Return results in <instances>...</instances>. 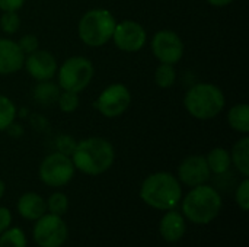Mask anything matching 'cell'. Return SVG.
I'll use <instances>...</instances> for the list:
<instances>
[{
	"label": "cell",
	"mask_w": 249,
	"mask_h": 247,
	"mask_svg": "<svg viewBox=\"0 0 249 247\" xmlns=\"http://www.w3.org/2000/svg\"><path fill=\"white\" fill-rule=\"evenodd\" d=\"M70 159L76 170L88 176H99L114 165L115 150L107 138L88 137L76 143Z\"/></svg>",
	"instance_id": "6da1fadb"
},
{
	"label": "cell",
	"mask_w": 249,
	"mask_h": 247,
	"mask_svg": "<svg viewBox=\"0 0 249 247\" xmlns=\"http://www.w3.org/2000/svg\"><path fill=\"white\" fill-rule=\"evenodd\" d=\"M182 197V188L172 173L156 172L147 176L140 186V198L144 204L155 210H174Z\"/></svg>",
	"instance_id": "7a4b0ae2"
},
{
	"label": "cell",
	"mask_w": 249,
	"mask_h": 247,
	"mask_svg": "<svg viewBox=\"0 0 249 247\" xmlns=\"http://www.w3.org/2000/svg\"><path fill=\"white\" fill-rule=\"evenodd\" d=\"M226 105L223 90L213 83H196L184 96V106L187 112L200 121H210L216 118Z\"/></svg>",
	"instance_id": "3957f363"
},
{
	"label": "cell",
	"mask_w": 249,
	"mask_h": 247,
	"mask_svg": "<svg viewBox=\"0 0 249 247\" xmlns=\"http://www.w3.org/2000/svg\"><path fill=\"white\" fill-rule=\"evenodd\" d=\"M222 210V197L210 185L194 186L182 201L184 215L194 224L212 223Z\"/></svg>",
	"instance_id": "277c9868"
},
{
	"label": "cell",
	"mask_w": 249,
	"mask_h": 247,
	"mask_svg": "<svg viewBox=\"0 0 249 247\" xmlns=\"http://www.w3.org/2000/svg\"><path fill=\"white\" fill-rule=\"evenodd\" d=\"M117 20L108 9L96 7L88 10L79 20L77 33L82 42L88 47L105 45L114 33Z\"/></svg>",
	"instance_id": "5b68a950"
},
{
	"label": "cell",
	"mask_w": 249,
	"mask_h": 247,
	"mask_svg": "<svg viewBox=\"0 0 249 247\" xmlns=\"http://www.w3.org/2000/svg\"><path fill=\"white\" fill-rule=\"evenodd\" d=\"M93 64L88 57L73 55L63 61L57 68L58 87L63 90L80 93L85 90L93 79Z\"/></svg>",
	"instance_id": "8992f818"
},
{
	"label": "cell",
	"mask_w": 249,
	"mask_h": 247,
	"mask_svg": "<svg viewBox=\"0 0 249 247\" xmlns=\"http://www.w3.org/2000/svg\"><path fill=\"white\" fill-rule=\"evenodd\" d=\"M74 165L70 156L60 151L48 154L39 165V179L51 188H61L67 185L74 176Z\"/></svg>",
	"instance_id": "52a82bcc"
},
{
	"label": "cell",
	"mask_w": 249,
	"mask_h": 247,
	"mask_svg": "<svg viewBox=\"0 0 249 247\" xmlns=\"http://www.w3.org/2000/svg\"><path fill=\"white\" fill-rule=\"evenodd\" d=\"M131 105V92L123 83H112L105 87L95 100V109L105 118L123 115Z\"/></svg>",
	"instance_id": "ba28073f"
},
{
	"label": "cell",
	"mask_w": 249,
	"mask_h": 247,
	"mask_svg": "<svg viewBox=\"0 0 249 247\" xmlns=\"http://www.w3.org/2000/svg\"><path fill=\"white\" fill-rule=\"evenodd\" d=\"M67 226L60 215L44 214L34 227V240L39 247H61L67 240Z\"/></svg>",
	"instance_id": "9c48e42d"
},
{
	"label": "cell",
	"mask_w": 249,
	"mask_h": 247,
	"mask_svg": "<svg viewBox=\"0 0 249 247\" xmlns=\"http://www.w3.org/2000/svg\"><path fill=\"white\" fill-rule=\"evenodd\" d=\"M152 54L160 63L166 64H177L184 57V41L181 36L171 29H160L158 31L150 42Z\"/></svg>",
	"instance_id": "30bf717a"
},
{
	"label": "cell",
	"mask_w": 249,
	"mask_h": 247,
	"mask_svg": "<svg viewBox=\"0 0 249 247\" xmlns=\"http://www.w3.org/2000/svg\"><path fill=\"white\" fill-rule=\"evenodd\" d=\"M111 39L118 49L124 52H137L144 47L147 41V32L142 23L125 19L117 22Z\"/></svg>",
	"instance_id": "8fae6325"
},
{
	"label": "cell",
	"mask_w": 249,
	"mask_h": 247,
	"mask_svg": "<svg viewBox=\"0 0 249 247\" xmlns=\"http://www.w3.org/2000/svg\"><path fill=\"white\" fill-rule=\"evenodd\" d=\"M23 67L28 71V74L38 82L51 80L57 74L58 68L55 57L51 52L39 48L25 55Z\"/></svg>",
	"instance_id": "7c38bea8"
},
{
	"label": "cell",
	"mask_w": 249,
	"mask_h": 247,
	"mask_svg": "<svg viewBox=\"0 0 249 247\" xmlns=\"http://www.w3.org/2000/svg\"><path fill=\"white\" fill-rule=\"evenodd\" d=\"M210 175L212 172L204 156H188L178 166V181L190 188L206 183L210 179Z\"/></svg>",
	"instance_id": "4fadbf2b"
},
{
	"label": "cell",
	"mask_w": 249,
	"mask_h": 247,
	"mask_svg": "<svg viewBox=\"0 0 249 247\" xmlns=\"http://www.w3.org/2000/svg\"><path fill=\"white\" fill-rule=\"evenodd\" d=\"M25 54L19 44L9 38H0V74L9 76L23 68Z\"/></svg>",
	"instance_id": "5bb4252c"
},
{
	"label": "cell",
	"mask_w": 249,
	"mask_h": 247,
	"mask_svg": "<svg viewBox=\"0 0 249 247\" xmlns=\"http://www.w3.org/2000/svg\"><path fill=\"white\" fill-rule=\"evenodd\" d=\"M185 230H187V226H185V220H184L182 214H179L178 211H174V210H169L162 217L160 224H159L160 236L169 243L179 242L184 237Z\"/></svg>",
	"instance_id": "9a60e30c"
},
{
	"label": "cell",
	"mask_w": 249,
	"mask_h": 247,
	"mask_svg": "<svg viewBox=\"0 0 249 247\" xmlns=\"http://www.w3.org/2000/svg\"><path fill=\"white\" fill-rule=\"evenodd\" d=\"M47 211V202L35 192L23 194L18 201V213L29 221H36Z\"/></svg>",
	"instance_id": "2e32d148"
},
{
	"label": "cell",
	"mask_w": 249,
	"mask_h": 247,
	"mask_svg": "<svg viewBox=\"0 0 249 247\" xmlns=\"http://www.w3.org/2000/svg\"><path fill=\"white\" fill-rule=\"evenodd\" d=\"M231 160L232 165L236 167V170L244 176H249V137L245 135L241 140H238V143L233 146L232 151H231Z\"/></svg>",
	"instance_id": "e0dca14e"
},
{
	"label": "cell",
	"mask_w": 249,
	"mask_h": 247,
	"mask_svg": "<svg viewBox=\"0 0 249 247\" xmlns=\"http://www.w3.org/2000/svg\"><path fill=\"white\" fill-rule=\"evenodd\" d=\"M228 124L236 132L248 135L249 106L248 103H236L228 111Z\"/></svg>",
	"instance_id": "ac0fdd59"
},
{
	"label": "cell",
	"mask_w": 249,
	"mask_h": 247,
	"mask_svg": "<svg viewBox=\"0 0 249 247\" xmlns=\"http://www.w3.org/2000/svg\"><path fill=\"white\" fill-rule=\"evenodd\" d=\"M206 162L210 172L214 175H225L232 166L231 153L223 147H214L213 150H210L206 157Z\"/></svg>",
	"instance_id": "d6986e66"
},
{
	"label": "cell",
	"mask_w": 249,
	"mask_h": 247,
	"mask_svg": "<svg viewBox=\"0 0 249 247\" xmlns=\"http://www.w3.org/2000/svg\"><path fill=\"white\" fill-rule=\"evenodd\" d=\"M58 95H60V87L55 86L54 83H51L50 80L39 82L34 89L35 102H38V103H41L44 106H48V105L57 102Z\"/></svg>",
	"instance_id": "ffe728a7"
},
{
	"label": "cell",
	"mask_w": 249,
	"mask_h": 247,
	"mask_svg": "<svg viewBox=\"0 0 249 247\" xmlns=\"http://www.w3.org/2000/svg\"><path fill=\"white\" fill-rule=\"evenodd\" d=\"M177 82V70L174 64L160 63L155 70V83L160 89H169Z\"/></svg>",
	"instance_id": "44dd1931"
},
{
	"label": "cell",
	"mask_w": 249,
	"mask_h": 247,
	"mask_svg": "<svg viewBox=\"0 0 249 247\" xmlns=\"http://www.w3.org/2000/svg\"><path fill=\"white\" fill-rule=\"evenodd\" d=\"M18 115L16 105L4 95H0V131H7Z\"/></svg>",
	"instance_id": "7402d4cb"
},
{
	"label": "cell",
	"mask_w": 249,
	"mask_h": 247,
	"mask_svg": "<svg viewBox=\"0 0 249 247\" xmlns=\"http://www.w3.org/2000/svg\"><path fill=\"white\" fill-rule=\"evenodd\" d=\"M0 247H26V236L22 229H7L0 236Z\"/></svg>",
	"instance_id": "603a6c76"
},
{
	"label": "cell",
	"mask_w": 249,
	"mask_h": 247,
	"mask_svg": "<svg viewBox=\"0 0 249 247\" xmlns=\"http://www.w3.org/2000/svg\"><path fill=\"white\" fill-rule=\"evenodd\" d=\"M57 105H58V108H60L61 112H64V114H71V112H74V111L79 108V105H80L79 95L74 93V92L63 90V92H60V95H58Z\"/></svg>",
	"instance_id": "cb8c5ba5"
},
{
	"label": "cell",
	"mask_w": 249,
	"mask_h": 247,
	"mask_svg": "<svg viewBox=\"0 0 249 247\" xmlns=\"http://www.w3.org/2000/svg\"><path fill=\"white\" fill-rule=\"evenodd\" d=\"M67 208H69V199L63 192H54L50 195L47 201V210H50L51 214L61 217L63 214H66Z\"/></svg>",
	"instance_id": "d4e9b609"
},
{
	"label": "cell",
	"mask_w": 249,
	"mask_h": 247,
	"mask_svg": "<svg viewBox=\"0 0 249 247\" xmlns=\"http://www.w3.org/2000/svg\"><path fill=\"white\" fill-rule=\"evenodd\" d=\"M19 28H20V17L18 12H3V15L0 16V29L4 33L12 35L18 32Z\"/></svg>",
	"instance_id": "484cf974"
},
{
	"label": "cell",
	"mask_w": 249,
	"mask_h": 247,
	"mask_svg": "<svg viewBox=\"0 0 249 247\" xmlns=\"http://www.w3.org/2000/svg\"><path fill=\"white\" fill-rule=\"evenodd\" d=\"M236 202H238V205L241 207V210L242 211H248L249 210V181L248 178H245L241 183H239V186H238V189H236Z\"/></svg>",
	"instance_id": "4316f807"
},
{
	"label": "cell",
	"mask_w": 249,
	"mask_h": 247,
	"mask_svg": "<svg viewBox=\"0 0 249 247\" xmlns=\"http://www.w3.org/2000/svg\"><path fill=\"white\" fill-rule=\"evenodd\" d=\"M18 44H19V47H20V49L23 51L25 55H28V54H31V52H34L35 49L39 48V41H38V38H36L35 35H32V33L23 35V36L19 39Z\"/></svg>",
	"instance_id": "83f0119b"
},
{
	"label": "cell",
	"mask_w": 249,
	"mask_h": 247,
	"mask_svg": "<svg viewBox=\"0 0 249 247\" xmlns=\"http://www.w3.org/2000/svg\"><path fill=\"white\" fill-rule=\"evenodd\" d=\"M76 147V140L70 135H61L57 138V151L66 154V156H71L73 150Z\"/></svg>",
	"instance_id": "f1b7e54d"
},
{
	"label": "cell",
	"mask_w": 249,
	"mask_h": 247,
	"mask_svg": "<svg viewBox=\"0 0 249 247\" xmlns=\"http://www.w3.org/2000/svg\"><path fill=\"white\" fill-rule=\"evenodd\" d=\"M25 4V0H0L1 12H18Z\"/></svg>",
	"instance_id": "f546056e"
},
{
	"label": "cell",
	"mask_w": 249,
	"mask_h": 247,
	"mask_svg": "<svg viewBox=\"0 0 249 247\" xmlns=\"http://www.w3.org/2000/svg\"><path fill=\"white\" fill-rule=\"evenodd\" d=\"M12 223V214L7 208L0 207V234L10 227Z\"/></svg>",
	"instance_id": "4dcf8cb0"
},
{
	"label": "cell",
	"mask_w": 249,
	"mask_h": 247,
	"mask_svg": "<svg viewBox=\"0 0 249 247\" xmlns=\"http://www.w3.org/2000/svg\"><path fill=\"white\" fill-rule=\"evenodd\" d=\"M233 1L235 0H207V3L214 6V7H225V6H229Z\"/></svg>",
	"instance_id": "1f68e13d"
},
{
	"label": "cell",
	"mask_w": 249,
	"mask_h": 247,
	"mask_svg": "<svg viewBox=\"0 0 249 247\" xmlns=\"http://www.w3.org/2000/svg\"><path fill=\"white\" fill-rule=\"evenodd\" d=\"M4 191H6V186H4V182H3L1 178H0V199H1L3 195H4Z\"/></svg>",
	"instance_id": "d6a6232c"
}]
</instances>
